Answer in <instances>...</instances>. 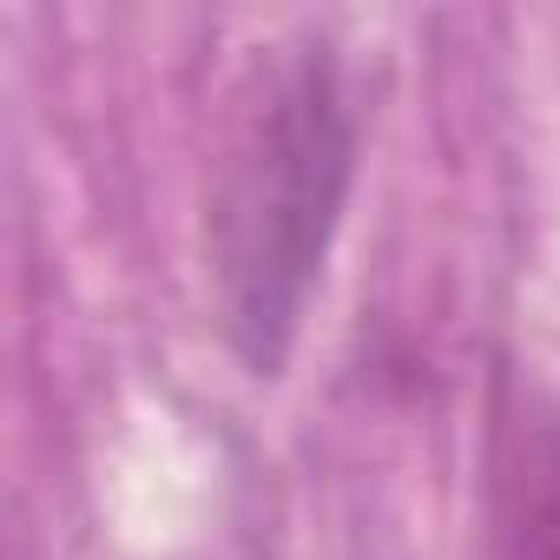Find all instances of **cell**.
<instances>
[{"label": "cell", "instance_id": "obj_1", "mask_svg": "<svg viewBox=\"0 0 560 560\" xmlns=\"http://www.w3.org/2000/svg\"><path fill=\"white\" fill-rule=\"evenodd\" d=\"M357 178V106L337 47L304 34L270 47L237 113L224 185L211 205L218 330L250 376H277L298 350L311 291L337 244Z\"/></svg>", "mask_w": 560, "mask_h": 560}, {"label": "cell", "instance_id": "obj_2", "mask_svg": "<svg viewBox=\"0 0 560 560\" xmlns=\"http://www.w3.org/2000/svg\"><path fill=\"white\" fill-rule=\"evenodd\" d=\"M494 547L501 560H560V402L514 396L494 448Z\"/></svg>", "mask_w": 560, "mask_h": 560}]
</instances>
